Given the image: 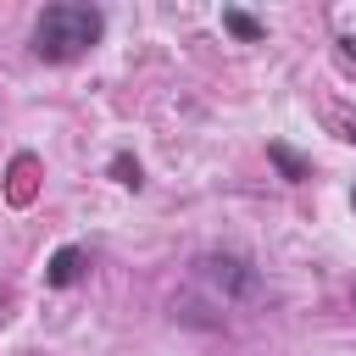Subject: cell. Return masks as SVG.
I'll list each match as a JSON object with an SVG mask.
<instances>
[{"instance_id":"6da1fadb","label":"cell","mask_w":356,"mask_h":356,"mask_svg":"<svg viewBox=\"0 0 356 356\" xmlns=\"http://www.w3.org/2000/svg\"><path fill=\"white\" fill-rule=\"evenodd\" d=\"M100 33H106V11H100V6L56 0V6H44V11L33 17L28 44H33L39 61H78V56H89V50L100 44Z\"/></svg>"},{"instance_id":"7a4b0ae2","label":"cell","mask_w":356,"mask_h":356,"mask_svg":"<svg viewBox=\"0 0 356 356\" xmlns=\"http://www.w3.org/2000/svg\"><path fill=\"white\" fill-rule=\"evenodd\" d=\"M195 284H206L222 306H245L261 295V273L250 256H234V250H206L195 256Z\"/></svg>"},{"instance_id":"3957f363","label":"cell","mask_w":356,"mask_h":356,"mask_svg":"<svg viewBox=\"0 0 356 356\" xmlns=\"http://www.w3.org/2000/svg\"><path fill=\"white\" fill-rule=\"evenodd\" d=\"M83 273H89V250H83V245H61V250L50 256V267H44V284H50V289H72Z\"/></svg>"},{"instance_id":"277c9868","label":"cell","mask_w":356,"mask_h":356,"mask_svg":"<svg viewBox=\"0 0 356 356\" xmlns=\"http://www.w3.org/2000/svg\"><path fill=\"white\" fill-rule=\"evenodd\" d=\"M267 161H273V167H278V172H284L289 184H300V178H312V167H306V161H300V156H295L289 145H278V139L267 145Z\"/></svg>"},{"instance_id":"5b68a950","label":"cell","mask_w":356,"mask_h":356,"mask_svg":"<svg viewBox=\"0 0 356 356\" xmlns=\"http://www.w3.org/2000/svg\"><path fill=\"white\" fill-rule=\"evenodd\" d=\"M222 28H228L234 39H261V33H267V22H256V17L239 11V6H222Z\"/></svg>"},{"instance_id":"8992f818","label":"cell","mask_w":356,"mask_h":356,"mask_svg":"<svg viewBox=\"0 0 356 356\" xmlns=\"http://www.w3.org/2000/svg\"><path fill=\"white\" fill-rule=\"evenodd\" d=\"M111 178H117L122 189H145V167H139L128 150H117V156H111Z\"/></svg>"},{"instance_id":"52a82bcc","label":"cell","mask_w":356,"mask_h":356,"mask_svg":"<svg viewBox=\"0 0 356 356\" xmlns=\"http://www.w3.org/2000/svg\"><path fill=\"white\" fill-rule=\"evenodd\" d=\"M339 128H345V134H339V139H350V145H356V122H339Z\"/></svg>"},{"instance_id":"ba28073f","label":"cell","mask_w":356,"mask_h":356,"mask_svg":"<svg viewBox=\"0 0 356 356\" xmlns=\"http://www.w3.org/2000/svg\"><path fill=\"white\" fill-rule=\"evenodd\" d=\"M350 206H356V189H350Z\"/></svg>"}]
</instances>
